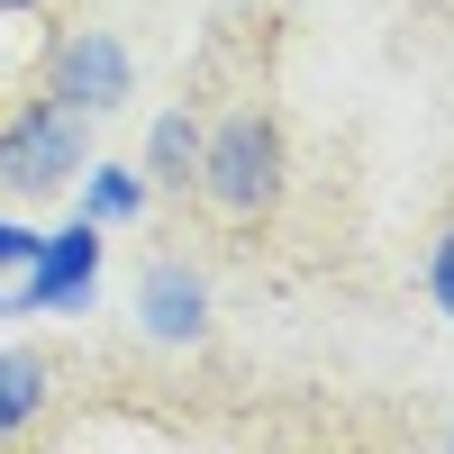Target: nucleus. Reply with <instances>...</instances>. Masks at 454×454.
I'll return each mask as SVG.
<instances>
[{"instance_id": "5", "label": "nucleus", "mask_w": 454, "mask_h": 454, "mask_svg": "<svg viewBox=\"0 0 454 454\" xmlns=\"http://www.w3.org/2000/svg\"><path fill=\"white\" fill-rule=\"evenodd\" d=\"M137 327L155 336V346H200L209 336V282L182 254H155L137 273Z\"/></svg>"}, {"instance_id": "8", "label": "nucleus", "mask_w": 454, "mask_h": 454, "mask_svg": "<svg viewBox=\"0 0 454 454\" xmlns=\"http://www.w3.org/2000/svg\"><path fill=\"white\" fill-rule=\"evenodd\" d=\"M82 218H100V227H128V218H145V200H155V182H145L137 164H82Z\"/></svg>"}, {"instance_id": "7", "label": "nucleus", "mask_w": 454, "mask_h": 454, "mask_svg": "<svg viewBox=\"0 0 454 454\" xmlns=\"http://www.w3.org/2000/svg\"><path fill=\"white\" fill-rule=\"evenodd\" d=\"M46 391H55L46 355H36V346H0V445L46 419Z\"/></svg>"}, {"instance_id": "4", "label": "nucleus", "mask_w": 454, "mask_h": 454, "mask_svg": "<svg viewBox=\"0 0 454 454\" xmlns=\"http://www.w3.org/2000/svg\"><path fill=\"white\" fill-rule=\"evenodd\" d=\"M109 227L100 218H64L36 237V263H27V318H82L100 300V246Z\"/></svg>"}, {"instance_id": "6", "label": "nucleus", "mask_w": 454, "mask_h": 454, "mask_svg": "<svg viewBox=\"0 0 454 454\" xmlns=\"http://www.w3.org/2000/svg\"><path fill=\"white\" fill-rule=\"evenodd\" d=\"M200 119L192 109H164L155 128H145V155H137V173L155 182V192H192V173H200Z\"/></svg>"}, {"instance_id": "9", "label": "nucleus", "mask_w": 454, "mask_h": 454, "mask_svg": "<svg viewBox=\"0 0 454 454\" xmlns=\"http://www.w3.org/2000/svg\"><path fill=\"white\" fill-rule=\"evenodd\" d=\"M427 300H436V318L454 327V227H445V237L427 246Z\"/></svg>"}, {"instance_id": "3", "label": "nucleus", "mask_w": 454, "mask_h": 454, "mask_svg": "<svg viewBox=\"0 0 454 454\" xmlns=\"http://www.w3.org/2000/svg\"><path fill=\"white\" fill-rule=\"evenodd\" d=\"M36 91H55L64 109H82V119L128 109V91H137V55H128V36L100 27V19L64 27L55 46H46V64H36Z\"/></svg>"}, {"instance_id": "10", "label": "nucleus", "mask_w": 454, "mask_h": 454, "mask_svg": "<svg viewBox=\"0 0 454 454\" xmlns=\"http://www.w3.org/2000/svg\"><path fill=\"white\" fill-rule=\"evenodd\" d=\"M0 318H27V273L19 263H0Z\"/></svg>"}, {"instance_id": "11", "label": "nucleus", "mask_w": 454, "mask_h": 454, "mask_svg": "<svg viewBox=\"0 0 454 454\" xmlns=\"http://www.w3.org/2000/svg\"><path fill=\"white\" fill-rule=\"evenodd\" d=\"M27 10H46V0H0V19H27Z\"/></svg>"}, {"instance_id": "1", "label": "nucleus", "mask_w": 454, "mask_h": 454, "mask_svg": "<svg viewBox=\"0 0 454 454\" xmlns=\"http://www.w3.org/2000/svg\"><path fill=\"white\" fill-rule=\"evenodd\" d=\"M200 200L227 218V227H263L291 192V137L273 109H227V119L200 137Z\"/></svg>"}, {"instance_id": "2", "label": "nucleus", "mask_w": 454, "mask_h": 454, "mask_svg": "<svg viewBox=\"0 0 454 454\" xmlns=\"http://www.w3.org/2000/svg\"><path fill=\"white\" fill-rule=\"evenodd\" d=\"M91 164V119L55 91H27L0 109V200H55Z\"/></svg>"}]
</instances>
